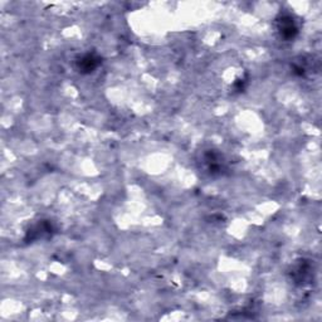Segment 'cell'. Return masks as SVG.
Instances as JSON below:
<instances>
[{
  "label": "cell",
  "mask_w": 322,
  "mask_h": 322,
  "mask_svg": "<svg viewBox=\"0 0 322 322\" xmlns=\"http://www.w3.org/2000/svg\"><path fill=\"white\" fill-rule=\"evenodd\" d=\"M279 32H281L282 37H285L286 39H291L297 33V27H296L295 22L291 16H282L279 20Z\"/></svg>",
  "instance_id": "cell-1"
},
{
  "label": "cell",
  "mask_w": 322,
  "mask_h": 322,
  "mask_svg": "<svg viewBox=\"0 0 322 322\" xmlns=\"http://www.w3.org/2000/svg\"><path fill=\"white\" fill-rule=\"evenodd\" d=\"M99 59L93 54H86L78 61V70L82 73H89L98 66Z\"/></svg>",
  "instance_id": "cell-2"
}]
</instances>
